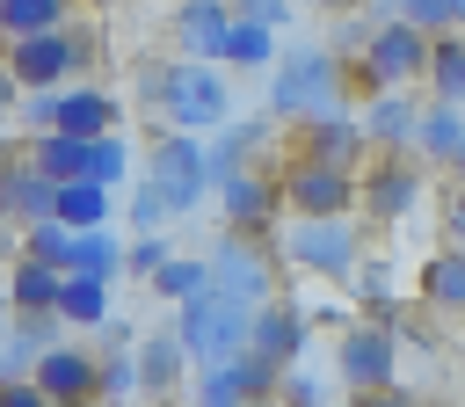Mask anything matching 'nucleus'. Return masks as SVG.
Returning <instances> with one entry per match:
<instances>
[{"mask_svg":"<svg viewBox=\"0 0 465 407\" xmlns=\"http://www.w3.org/2000/svg\"><path fill=\"white\" fill-rule=\"evenodd\" d=\"M138 102L160 109L167 131H218L232 116V87H225V65L218 58H174V65H153L138 80Z\"/></svg>","mask_w":465,"mask_h":407,"instance_id":"f257e3e1","label":"nucleus"},{"mask_svg":"<svg viewBox=\"0 0 465 407\" xmlns=\"http://www.w3.org/2000/svg\"><path fill=\"white\" fill-rule=\"evenodd\" d=\"M269 73H276V80H269V116L291 124V131H298L305 116L349 102V87H341V51H334V44H291V51H276Z\"/></svg>","mask_w":465,"mask_h":407,"instance_id":"f03ea898","label":"nucleus"},{"mask_svg":"<svg viewBox=\"0 0 465 407\" xmlns=\"http://www.w3.org/2000/svg\"><path fill=\"white\" fill-rule=\"evenodd\" d=\"M421 65H429V29L385 15L371 29V44L356 58H341V87H349V102H371L385 87H421Z\"/></svg>","mask_w":465,"mask_h":407,"instance_id":"7ed1b4c3","label":"nucleus"},{"mask_svg":"<svg viewBox=\"0 0 465 407\" xmlns=\"http://www.w3.org/2000/svg\"><path fill=\"white\" fill-rule=\"evenodd\" d=\"M276 196H283V211H291V218H341V211H356L363 174H356V167H334V160L298 153V160H283V167H276Z\"/></svg>","mask_w":465,"mask_h":407,"instance_id":"20e7f679","label":"nucleus"},{"mask_svg":"<svg viewBox=\"0 0 465 407\" xmlns=\"http://www.w3.org/2000/svg\"><path fill=\"white\" fill-rule=\"evenodd\" d=\"M283 254H291V269H312L327 283H349L356 262H363V225H356V211H341V218H291Z\"/></svg>","mask_w":465,"mask_h":407,"instance_id":"39448f33","label":"nucleus"},{"mask_svg":"<svg viewBox=\"0 0 465 407\" xmlns=\"http://www.w3.org/2000/svg\"><path fill=\"white\" fill-rule=\"evenodd\" d=\"M247 320H254V305L218 298V291H196L174 305V334H182L189 363H225L232 349H247Z\"/></svg>","mask_w":465,"mask_h":407,"instance_id":"423d86ee","label":"nucleus"},{"mask_svg":"<svg viewBox=\"0 0 465 407\" xmlns=\"http://www.w3.org/2000/svg\"><path fill=\"white\" fill-rule=\"evenodd\" d=\"M87 58H94V36H87L80 22L36 29V36H15V44H7V73H15L22 87H65V80L87 73Z\"/></svg>","mask_w":465,"mask_h":407,"instance_id":"0eeeda50","label":"nucleus"},{"mask_svg":"<svg viewBox=\"0 0 465 407\" xmlns=\"http://www.w3.org/2000/svg\"><path fill=\"white\" fill-rule=\"evenodd\" d=\"M334 378H341V392L392 385L400 378V327L392 320H349L334 342Z\"/></svg>","mask_w":465,"mask_h":407,"instance_id":"6e6552de","label":"nucleus"},{"mask_svg":"<svg viewBox=\"0 0 465 407\" xmlns=\"http://www.w3.org/2000/svg\"><path fill=\"white\" fill-rule=\"evenodd\" d=\"M145 182L167 196V211H196L211 196V174H203V138L196 131H160L153 153H145Z\"/></svg>","mask_w":465,"mask_h":407,"instance_id":"1a4fd4ad","label":"nucleus"},{"mask_svg":"<svg viewBox=\"0 0 465 407\" xmlns=\"http://www.w3.org/2000/svg\"><path fill=\"white\" fill-rule=\"evenodd\" d=\"M298 153H312V160H334V167H371V138H363V116H356V102H334V109H320V116H305L298 131Z\"/></svg>","mask_w":465,"mask_h":407,"instance_id":"9d476101","label":"nucleus"},{"mask_svg":"<svg viewBox=\"0 0 465 407\" xmlns=\"http://www.w3.org/2000/svg\"><path fill=\"white\" fill-rule=\"evenodd\" d=\"M211 291L218 298H240V305H262V298H276V269H269V254L247 233H225L211 247Z\"/></svg>","mask_w":465,"mask_h":407,"instance_id":"9b49d317","label":"nucleus"},{"mask_svg":"<svg viewBox=\"0 0 465 407\" xmlns=\"http://www.w3.org/2000/svg\"><path fill=\"white\" fill-rule=\"evenodd\" d=\"M414 204H421V167H414L407 153H378V160L363 167V196H356V211H371L378 225H400Z\"/></svg>","mask_w":465,"mask_h":407,"instance_id":"f8f14e48","label":"nucleus"},{"mask_svg":"<svg viewBox=\"0 0 465 407\" xmlns=\"http://www.w3.org/2000/svg\"><path fill=\"white\" fill-rule=\"evenodd\" d=\"M218 204H225V233H247V240H262V233L283 218L276 174H262V167H240V174H225V182H218Z\"/></svg>","mask_w":465,"mask_h":407,"instance_id":"ddd939ff","label":"nucleus"},{"mask_svg":"<svg viewBox=\"0 0 465 407\" xmlns=\"http://www.w3.org/2000/svg\"><path fill=\"white\" fill-rule=\"evenodd\" d=\"M51 131H73V138L124 131V102L94 80H65V87H51Z\"/></svg>","mask_w":465,"mask_h":407,"instance_id":"4468645a","label":"nucleus"},{"mask_svg":"<svg viewBox=\"0 0 465 407\" xmlns=\"http://www.w3.org/2000/svg\"><path fill=\"white\" fill-rule=\"evenodd\" d=\"M305 342H312V320H305L298 305H283V298H262V305H254V320H247V349H254V356H269L276 371H291V363L305 356Z\"/></svg>","mask_w":465,"mask_h":407,"instance_id":"2eb2a0df","label":"nucleus"},{"mask_svg":"<svg viewBox=\"0 0 465 407\" xmlns=\"http://www.w3.org/2000/svg\"><path fill=\"white\" fill-rule=\"evenodd\" d=\"M356 116H363V138H371V153H414L421 94H414V87H385V94L356 102Z\"/></svg>","mask_w":465,"mask_h":407,"instance_id":"dca6fc26","label":"nucleus"},{"mask_svg":"<svg viewBox=\"0 0 465 407\" xmlns=\"http://www.w3.org/2000/svg\"><path fill=\"white\" fill-rule=\"evenodd\" d=\"M131 356H138V392H145L153 407L182 400V385H189V349H182V334H174V327H160V334L131 342Z\"/></svg>","mask_w":465,"mask_h":407,"instance_id":"f3484780","label":"nucleus"},{"mask_svg":"<svg viewBox=\"0 0 465 407\" xmlns=\"http://www.w3.org/2000/svg\"><path fill=\"white\" fill-rule=\"evenodd\" d=\"M51 204H58V182L29 153H7L0 160V218L7 225H36V218H51Z\"/></svg>","mask_w":465,"mask_h":407,"instance_id":"a211bd4d","label":"nucleus"},{"mask_svg":"<svg viewBox=\"0 0 465 407\" xmlns=\"http://www.w3.org/2000/svg\"><path fill=\"white\" fill-rule=\"evenodd\" d=\"M58 313H7V327H0V378H29L36 371V356L58 342Z\"/></svg>","mask_w":465,"mask_h":407,"instance_id":"6ab92c4d","label":"nucleus"},{"mask_svg":"<svg viewBox=\"0 0 465 407\" xmlns=\"http://www.w3.org/2000/svg\"><path fill=\"white\" fill-rule=\"evenodd\" d=\"M232 29V0H174V51L182 58H218Z\"/></svg>","mask_w":465,"mask_h":407,"instance_id":"aec40b11","label":"nucleus"},{"mask_svg":"<svg viewBox=\"0 0 465 407\" xmlns=\"http://www.w3.org/2000/svg\"><path fill=\"white\" fill-rule=\"evenodd\" d=\"M29 378H36L51 400H94V356H87L80 342H65V334L36 356V371H29Z\"/></svg>","mask_w":465,"mask_h":407,"instance_id":"412c9836","label":"nucleus"},{"mask_svg":"<svg viewBox=\"0 0 465 407\" xmlns=\"http://www.w3.org/2000/svg\"><path fill=\"white\" fill-rule=\"evenodd\" d=\"M465 145V102H429L421 94V124H414V160L421 167H450Z\"/></svg>","mask_w":465,"mask_h":407,"instance_id":"4be33fe9","label":"nucleus"},{"mask_svg":"<svg viewBox=\"0 0 465 407\" xmlns=\"http://www.w3.org/2000/svg\"><path fill=\"white\" fill-rule=\"evenodd\" d=\"M0 283H7V305H15V313H58V269H51V262L15 254V262L0 269Z\"/></svg>","mask_w":465,"mask_h":407,"instance_id":"5701e85b","label":"nucleus"},{"mask_svg":"<svg viewBox=\"0 0 465 407\" xmlns=\"http://www.w3.org/2000/svg\"><path fill=\"white\" fill-rule=\"evenodd\" d=\"M429 102H465V29L429 36V65H421Z\"/></svg>","mask_w":465,"mask_h":407,"instance_id":"b1692460","label":"nucleus"},{"mask_svg":"<svg viewBox=\"0 0 465 407\" xmlns=\"http://www.w3.org/2000/svg\"><path fill=\"white\" fill-rule=\"evenodd\" d=\"M218 65H225V73H262V65H276V29H269V22H247V15H232Z\"/></svg>","mask_w":465,"mask_h":407,"instance_id":"393cba45","label":"nucleus"},{"mask_svg":"<svg viewBox=\"0 0 465 407\" xmlns=\"http://www.w3.org/2000/svg\"><path fill=\"white\" fill-rule=\"evenodd\" d=\"M87 145H94V138H73V131H29L22 153H29L51 182H80V174H87Z\"/></svg>","mask_w":465,"mask_h":407,"instance_id":"a878e982","label":"nucleus"},{"mask_svg":"<svg viewBox=\"0 0 465 407\" xmlns=\"http://www.w3.org/2000/svg\"><path fill=\"white\" fill-rule=\"evenodd\" d=\"M109 211H116V189H102V182H58V204H51V218L58 225H73V233H87V225H109Z\"/></svg>","mask_w":465,"mask_h":407,"instance_id":"bb28decb","label":"nucleus"},{"mask_svg":"<svg viewBox=\"0 0 465 407\" xmlns=\"http://www.w3.org/2000/svg\"><path fill=\"white\" fill-rule=\"evenodd\" d=\"M421 305L429 313H465V247H443L421 262Z\"/></svg>","mask_w":465,"mask_h":407,"instance_id":"cd10ccee","label":"nucleus"},{"mask_svg":"<svg viewBox=\"0 0 465 407\" xmlns=\"http://www.w3.org/2000/svg\"><path fill=\"white\" fill-rule=\"evenodd\" d=\"M58 320L65 327H109V276H58Z\"/></svg>","mask_w":465,"mask_h":407,"instance_id":"c85d7f7f","label":"nucleus"},{"mask_svg":"<svg viewBox=\"0 0 465 407\" xmlns=\"http://www.w3.org/2000/svg\"><path fill=\"white\" fill-rule=\"evenodd\" d=\"M65 276H124V247H116V233L109 225H87V233H73V254H65Z\"/></svg>","mask_w":465,"mask_h":407,"instance_id":"c756f323","label":"nucleus"},{"mask_svg":"<svg viewBox=\"0 0 465 407\" xmlns=\"http://www.w3.org/2000/svg\"><path fill=\"white\" fill-rule=\"evenodd\" d=\"M65 22H73V0H0V44L36 36V29H65Z\"/></svg>","mask_w":465,"mask_h":407,"instance_id":"7c9ffc66","label":"nucleus"},{"mask_svg":"<svg viewBox=\"0 0 465 407\" xmlns=\"http://www.w3.org/2000/svg\"><path fill=\"white\" fill-rule=\"evenodd\" d=\"M153 291H160L167 305H182V298L211 291V254H167V262L153 269Z\"/></svg>","mask_w":465,"mask_h":407,"instance_id":"2f4dec72","label":"nucleus"},{"mask_svg":"<svg viewBox=\"0 0 465 407\" xmlns=\"http://www.w3.org/2000/svg\"><path fill=\"white\" fill-rule=\"evenodd\" d=\"M276 400H283V407H334V400H341V378H334V371L320 378V371H298V363H291V371L276 378Z\"/></svg>","mask_w":465,"mask_h":407,"instance_id":"473e14b6","label":"nucleus"},{"mask_svg":"<svg viewBox=\"0 0 465 407\" xmlns=\"http://www.w3.org/2000/svg\"><path fill=\"white\" fill-rule=\"evenodd\" d=\"M138 392V356L131 342H116L109 356H94V400H131Z\"/></svg>","mask_w":465,"mask_h":407,"instance_id":"72a5a7b5","label":"nucleus"},{"mask_svg":"<svg viewBox=\"0 0 465 407\" xmlns=\"http://www.w3.org/2000/svg\"><path fill=\"white\" fill-rule=\"evenodd\" d=\"M385 15H400V22L429 29V36H443V29H465V0H385Z\"/></svg>","mask_w":465,"mask_h":407,"instance_id":"f704fd0d","label":"nucleus"},{"mask_svg":"<svg viewBox=\"0 0 465 407\" xmlns=\"http://www.w3.org/2000/svg\"><path fill=\"white\" fill-rule=\"evenodd\" d=\"M124 174H131V145H124V131H102V138L87 145V182L124 189Z\"/></svg>","mask_w":465,"mask_h":407,"instance_id":"c9c22d12","label":"nucleus"},{"mask_svg":"<svg viewBox=\"0 0 465 407\" xmlns=\"http://www.w3.org/2000/svg\"><path fill=\"white\" fill-rule=\"evenodd\" d=\"M182 400H189V407H240V385H232L225 363H196L189 385H182Z\"/></svg>","mask_w":465,"mask_h":407,"instance_id":"e433bc0d","label":"nucleus"},{"mask_svg":"<svg viewBox=\"0 0 465 407\" xmlns=\"http://www.w3.org/2000/svg\"><path fill=\"white\" fill-rule=\"evenodd\" d=\"M22 254H36V262H51V269L65 276V254H73V225H58V218H36V225H22Z\"/></svg>","mask_w":465,"mask_h":407,"instance_id":"4c0bfd02","label":"nucleus"},{"mask_svg":"<svg viewBox=\"0 0 465 407\" xmlns=\"http://www.w3.org/2000/svg\"><path fill=\"white\" fill-rule=\"evenodd\" d=\"M225 371H232L240 400H269V392H276V378H283V371H276L269 356H254V349H232V356H225Z\"/></svg>","mask_w":465,"mask_h":407,"instance_id":"58836bf2","label":"nucleus"},{"mask_svg":"<svg viewBox=\"0 0 465 407\" xmlns=\"http://www.w3.org/2000/svg\"><path fill=\"white\" fill-rule=\"evenodd\" d=\"M124 218H131V233H160L174 211H167V196H160L153 182H138V189H131V204H124Z\"/></svg>","mask_w":465,"mask_h":407,"instance_id":"ea45409f","label":"nucleus"},{"mask_svg":"<svg viewBox=\"0 0 465 407\" xmlns=\"http://www.w3.org/2000/svg\"><path fill=\"white\" fill-rule=\"evenodd\" d=\"M167 254H174V247H167V233H138V240H131V247H124V269H131V276H145V283H153V269H160V262H167Z\"/></svg>","mask_w":465,"mask_h":407,"instance_id":"a19ab883","label":"nucleus"},{"mask_svg":"<svg viewBox=\"0 0 465 407\" xmlns=\"http://www.w3.org/2000/svg\"><path fill=\"white\" fill-rule=\"evenodd\" d=\"M0 407H51V392L36 378H0Z\"/></svg>","mask_w":465,"mask_h":407,"instance_id":"79ce46f5","label":"nucleus"},{"mask_svg":"<svg viewBox=\"0 0 465 407\" xmlns=\"http://www.w3.org/2000/svg\"><path fill=\"white\" fill-rule=\"evenodd\" d=\"M349 407H421V400H414V392H407V385L392 378V385H371V392H349Z\"/></svg>","mask_w":465,"mask_h":407,"instance_id":"37998d69","label":"nucleus"},{"mask_svg":"<svg viewBox=\"0 0 465 407\" xmlns=\"http://www.w3.org/2000/svg\"><path fill=\"white\" fill-rule=\"evenodd\" d=\"M232 15H247V22H269V29H283V22H291V0H232Z\"/></svg>","mask_w":465,"mask_h":407,"instance_id":"c03bdc74","label":"nucleus"},{"mask_svg":"<svg viewBox=\"0 0 465 407\" xmlns=\"http://www.w3.org/2000/svg\"><path fill=\"white\" fill-rule=\"evenodd\" d=\"M15 102H22V80H15L7 58H0V116H7V124H15Z\"/></svg>","mask_w":465,"mask_h":407,"instance_id":"a18cd8bd","label":"nucleus"},{"mask_svg":"<svg viewBox=\"0 0 465 407\" xmlns=\"http://www.w3.org/2000/svg\"><path fill=\"white\" fill-rule=\"evenodd\" d=\"M443 225H450V240H465V182H458V196H450V211H443Z\"/></svg>","mask_w":465,"mask_h":407,"instance_id":"49530a36","label":"nucleus"},{"mask_svg":"<svg viewBox=\"0 0 465 407\" xmlns=\"http://www.w3.org/2000/svg\"><path fill=\"white\" fill-rule=\"evenodd\" d=\"M15 254H22V225H7V218H0V269H7Z\"/></svg>","mask_w":465,"mask_h":407,"instance_id":"de8ad7c7","label":"nucleus"},{"mask_svg":"<svg viewBox=\"0 0 465 407\" xmlns=\"http://www.w3.org/2000/svg\"><path fill=\"white\" fill-rule=\"evenodd\" d=\"M450 174H458V182H465V145H458V160H450Z\"/></svg>","mask_w":465,"mask_h":407,"instance_id":"09e8293b","label":"nucleus"},{"mask_svg":"<svg viewBox=\"0 0 465 407\" xmlns=\"http://www.w3.org/2000/svg\"><path fill=\"white\" fill-rule=\"evenodd\" d=\"M240 407H283V400H276V392H269V400H240Z\"/></svg>","mask_w":465,"mask_h":407,"instance_id":"8fccbe9b","label":"nucleus"},{"mask_svg":"<svg viewBox=\"0 0 465 407\" xmlns=\"http://www.w3.org/2000/svg\"><path fill=\"white\" fill-rule=\"evenodd\" d=\"M7 313H15V305H7V283H0V327H7Z\"/></svg>","mask_w":465,"mask_h":407,"instance_id":"3c124183","label":"nucleus"},{"mask_svg":"<svg viewBox=\"0 0 465 407\" xmlns=\"http://www.w3.org/2000/svg\"><path fill=\"white\" fill-rule=\"evenodd\" d=\"M51 407H94V400H51Z\"/></svg>","mask_w":465,"mask_h":407,"instance_id":"603ef678","label":"nucleus"},{"mask_svg":"<svg viewBox=\"0 0 465 407\" xmlns=\"http://www.w3.org/2000/svg\"><path fill=\"white\" fill-rule=\"evenodd\" d=\"M320 7H334V15H341V7H349V0H320Z\"/></svg>","mask_w":465,"mask_h":407,"instance_id":"864d4df0","label":"nucleus"},{"mask_svg":"<svg viewBox=\"0 0 465 407\" xmlns=\"http://www.w3.org/2000/svg\"><path fill=\"white\" fill-rule=\"evenodd\" d=\"M0 131H7V116H0ZM0 160H7V138H0Z\"/></svg>","mask_w":465,"mask_h":407,"instance_id":"5fc2aeb1","label":"nucleus"},{"mask_svg":"<svg viewBox=\"0 0 465 407\" xmlns=\"http://www.w3.org/2000/svg\"><path fill=\"white\" fill-rule=\"evenodd\" d=\"M291 7H320V0H291Z\"/></svg>","mask_w":465,"mask_h":407,"instance_id":"6e6d98bb","label":"nucleus"}]
</instances>
